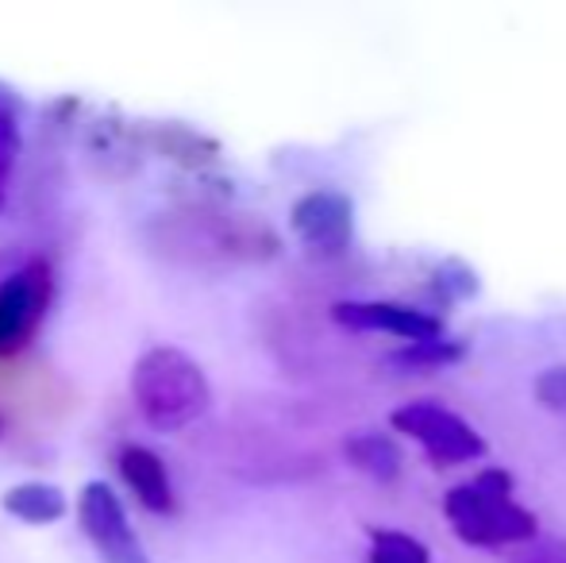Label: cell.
Here are the masks:
<instances>
[{
  "label": "cell",
  "mask_w": 566,
  "mask_h": 563,
  "mask_svg": "<svg viewBox=\"0 0 566 563\" xmlns=\"http://www.w3.org/2000/svg\"><path fill=\"white\" fill-rule=\"evenodd\" d=\"M132 398L158 432H181L209 409L212 390L201 363L178 347H150L132 367Z\"/></svg>",
  "instance_id": "6da1fadb"
},
{
  "label": "cell",
  "mask_w": 566,
  "mask_h": 563,
  "mask_svg": "<svg viewBox=\"0 0 566 563\" xmlns=\"http://www.w3.org/2000/svg\"><path fill=\"white\" fill-rule=\"evenodd\" d=\"M443 510L467 544L497 549L536 536V518L513 498V479L505 471H485L474 482L454 487Z\"/></svg>",
  "instance_id": "7a4b0ae2"
},
{
  "label": "cell",
  "mask_w": 566,
  "mask_h": 563,
  "mask_svg": "<svg viewBox=\"0 0 566 563\" xmlns=\"http://www.w3.org/2000/svg\"><path fill=\"white\" fill-rule=\"evenodd\" d=\"M51 301L54 267L46 259H31L0 282V359L20 355L35 340Z\"/></svg>",
  "instance_id": "3957f363"
},
{
  "label": "cell",
  "mask_w": 566,
  "mask_h": 563,
  "mask_svg": "<svg viewBox=\"0 0 566 563\" xmlns=\"http://www.w3.org/2000/svg\"><path fill=\"white\" fill-rule=\"evenodd\" d=\"M394 428L420 444L436 463H467L485 451V440L459 414L436 406V402H409L394 414Z\"/></svg>",
  "instance_id": "277c9868"
},
{
  "label": "cell",
  "mask_w": 566,
  "mask_h": 563,
  "mask_svg": "<svg viewBox=\"0 0 566 563\" xmlns=\"http://www.w3.org/2000/svg\"><path fill=\"white\" fill-rule=\"evenodd\" d=\"M77 521H82V533L90 536L105 563H150L147 549L139 544L132 521H127L124 502H119L108 482H90L82 490Z\"/></svg>",
  "instance_id": "5b68a950"
},
{
  "label": "cell",
  "mask_w": 566,
  "mask_h": 563,
  "mask_svg": "<svg viewBox=\"0 0 566 563\" xmlns=\"http://www.w3.org/2000/svg\"><path fill=\"white\" fill-rule=\"evenodd\" d=\"M293 232L316 251V256H339L347 251L355 232V209L336 189H313L293 205Z\"/></svg>",
  "instance_id": "8992f818"
},
{
  "label": "cell",
  "mask_w": 566,
  "mask_h": 563,
  "mask_svg": "<svg viewBox=\"0 0 566 563\" xmlns=\"http://www.w3.org/2000/svg\"><path fill=\"white\" fill-rule=\"evenodd\" d=\"M339 324L347 329H370V332H389L401 336L409 344H428V340H443V321L424 309L412 305H394V301H339L332 309Z\"/></svg>",
  "instance_id": "52a82bcc"
},
{
  "label": "cell",
  "mask_w": 566,
  "mask_h": 563,
  "mask_svg": "<svg viewBox=\"0 0 566 563\" xmlns=\"http://www.w3.org/2000/svg\"><path fill=\"white\" fill-rule=\"evenodd\" d=\"M116 471L124 479V487L139 498L143 510L150 513H174L178 494H174V482L166 475V463L143 444H124L116 456Z\"/></svg>",
  "instance_id": "ba28073f"
},
{
  "label": "cell",
  "mask_w": 566,
  "mask_h": 563,
  "mask_svg": "<svg viewBox=\"0 0 566 563\" xmlns=\"http://www.w3.org/2000/svg\"><path fill=\"white\" fill-rule=\"evenodd\" d=\"M4 513L28 521V525H51L66 513V498H62L59 487L51 482H23V487H12L4 494Z\"/></svg>",
  "instance_id": "9c48e42d"
},
{
  "label": "cell",
  "mask_w": 566,
  "mask_h": 563,
  "mask_svg": "<svg viewBox=\"0 0 566 563\" xmlns=\"http://www.w3.org/2000/svg\"><path fill=\"white\" fill-rule=\"evenodd\" d=\"M347 459L378 482H389L401 475V451H397V444L389 436L378 432H363L355 440H347Z\"/></svg>",
  "instance_id": "30bf717a"
},
{
  "label": "cell",
  "mask_w": 566,
  "mask_h": 563,
  "mask_svg": "<svg viewBox=\"0 0 566 563\" xmlns=\"http://www.w3.org/2000/svg\"><path fill=\"white\" fill-rule=\"evenodd\" d=\"M15 158H20V116H15L12 97L0 93V209H4L8 178L15 170Z\"/></svg>",
  "instance_id": "8fae6325"
},
{
  "label": "cell",
  "mask_w": 566,
  "mask_h": 563,
  "mask_svg": "<svg viewBox=\"0 0 566 563\" xmlns=\"http://www.w3.org/2000/svg\"><path fill=\"white\" fill-rule=\"evenodd\" d=\"M370 563H428V549L405 533H370Z\"/></svg>",
  "instance_id": "7c38bea8"
},
{
  "label": "cell",
  "mask_w": 566,
  "mask_h": 563,
  "mask_svg": "<svg viewBox=\"0 0 566 563\" xmlns=\"http://www.w3.org/2000/svg\"><path fill=\"white\" fill-rule=\"evenodd\" d=\"M536 398L544 409L566 417V367H552L536 378Z\"/></svg>",
  "instance_id": "4fadbf2b"
},
{
  "label": "cell",
  "mask_w": 566,
  "mask_h": 563,
  "mask_svg": "<svg viewBox=\"0 0 566 563\" xmlns=\"http://www.w3.org/2000/svg\"><path fill=\"white\" fill-rule=\"evenodd\" d=\"M521 563H566V549H559V544H544V549L528 552Z\"/></svg>",
  "instance_id": "5bb4252c"
}]
</instances>
